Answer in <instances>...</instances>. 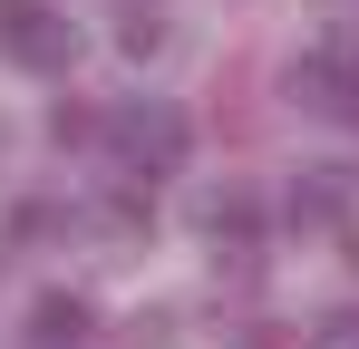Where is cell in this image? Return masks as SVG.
Returning a JSON list of instances; mask_svg holds the SVG:
<instances>
[{
  "instance_id": "cell-9",
  "label": "cell",
  "mask_w": 359,
  "mask_h": 349,
  "mask_svg": "<svg viewBox=\"0 0 359 349\" xmlns=\"http://www.w3.org/2000/svg\"><path fill=\"white\" fill-rule=\"evenodd\" d=\"M49 136H59V146H78V136H97V116H88V107H59V116H49Z\"/></svg>"
},
{
  "instance_id": "cell-8",
  "label": "cell",
  "mask_w": 359,
  "mask_h": 349,
  "mask_svg": "<svg viewBox=\"0 0 359 349\" xmlns=\"http://www.w3.org/2000/svg\"><path fill=\"white\" fill-rule=\"evenodd\" d=\"M311 349H359V310H330V320L311 330Z\"/></svg>"
},
{
  "instance_id": "cell-7",
  "label": "cell",
  "mask_w": 359,
  "mask_h": 349,
  "mask_svg": "<svg viewBox=\"0 0 359 349\" xmlns=\"http://www.w3.org/2000/svg\"><path fill=\"white\" fill-rule=\"evenodd\" d=\"M292 224H340V184H301V194H292Z\"/></svg>"
},
{
  "instance_id": "cell-4",
  "label": "cell",
  "mask_w": 359,
  "mask_h": 349,
  "mask_svg": "<svg viewBox=\"0 0 359 349\" xmlns=\"http://www.w3.org/2000/svg\"><path fill=\"white\" fill-rule=\"evenodd\" d=\"M204 233L233 242V252H252V242H262V204H252L243 184H224V194H204Z\"/></svg>"
},
{
  "instance_id": "cell-2",
  "label": "cell",
  "mask_w": 359,
  "mask_h": 349,
  "mask_svg": "<svg viewBox=\"0 0 359 349\" xmlns=\"http://www.w3.org/2000/svg\"><path fill=\"white\" fill-rule=\"evenodd\" d=\"M292 97L311 116H359V49H340V39H320V49L292 58Z\"/></svg>"
},
{
  "instance_id": "cell-1",
  "label": "cell",
  "mask_w": 359,
  "mask_h": 349,
  "mask_svg": "<svg viewBox=\"0 0 359 349\" xmlns=\"http://www.w3.org/2000/svg\"><path fill=\"white\" fill-rule=\"evenodd\" d=\"M68 49H78V29H68L49 0H0V58L10 68L49 78V68H68Z\"/></svg>"
},
{
  "instance_id": "cell-5",
  "label": "cell",
  "mask_w": 359,
  "mask_h": 349,
  "mask_svg": "<svg viewBox=\"0 0 359 349\" xmlns=\"http://www.w3.org/2000/svg\"><path fill=\"white\" fill-rule=\"evenodd\" d=\"M29 340H39V349H78V340H88V301H78V291H39Z\"/></svg>"
},
{
  "instance_id": "cell-6",
  "label": "cell",
  "mask_w": 359,
  "mask_h": 349,
  "mask_svg": "<svg viewBox=\"0 0 359 349\" xmlns=\"http://www.w3.org/2000/svg\"><path fill=\"white\" fill-rule=\"evenodd\" d=\"M117 49L126 58H156L165 49V10H117Z\"/></svg>"
},
{
  "instance_id": "cell-3",
  "label": "cell",
  "mask_w": 359,
  "mask_h": 349,
  "mask_svg": "<svg viewBox=\"0 0 359 349\" xmlns=\"http://www.w3.org/2000/svg\"><path fill=\"white\" fill-rule=\"evenodd\" d=\"M107 136H117V156H126V165H156V174L184 165V116H165V107H126Z\"/></svg>"
}]
</instances>
